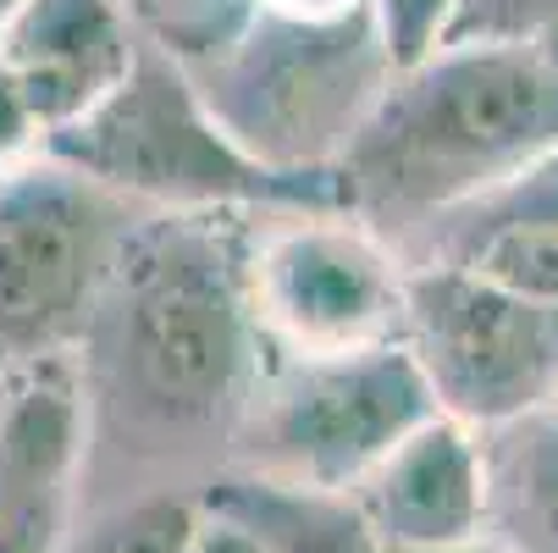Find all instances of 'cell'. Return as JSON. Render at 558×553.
<instances>
[{
	"label": "cell",
	"mask_w": 558,
	"mask_h": 553,
	"mask_svg": "<svg viewBox=\"0 0 558 553\" xmlns=\"http://www.w3.org/2000/svg\"><path fill=\"white\" fill-rule=\"evenodd\" d=\"M17 12V0H0V28H7V17Z\"/></svg>",
	"instance_id": "603a6c76"
},
{
	"label": "cell",
	"mask_w": 558,
	"mask_h": 553,
	"mask_svg": "<svg viewBox=\"0 0 558 553\" xmlns=\"http://www.w3.org/2000/svg\"><path fill=\"white\" fill-rule=\"evenodd\" d=\"M39 161L161 211H343L338 172H271L238 149L161 45H138L133 72L84 122L50 133Z\"/></svg>",
	"instance_id": "3957f363"
},
{
	"label": "cell",
	"mask_w": 558,
	"mask_h": 553,
	"mask_svg": "<svg viewBox=\"0 0 558 553\" xmlns=\"http://www.w3.org/2000/svg\"><path fill=\"white\" fill-rule=\"evenodd\" d=\"M199 515H194V531H189V548L183 553H271L250 526H238L232 515H221V509H205V504H194Z\"/></svg>",
	"instance_id": "ffe728a7"
},
{
	"label": "cell",
	"mask_w": 558,
	"mask_h": 553,
	"mask_svg": "<svg viewBox=\"0 0 558 553\" xmlns=\"http://www.w3.org/2000/svg\"><path fill=\"white\" fill-rule=\"evenodd\" d=\"M260 7L288 12V17H310V23H322V17H343V12L365 7V0H260Z\"/></svg>",
	"instance_id": "44dd1931"
},
{
	"label": "cell",
	"mask_w": 558,
	"mask_h": 553,
	"mask_svg": "<svg viewBox=\"0 0 558 553\" xmlns=\"http://www.w3.org/2000/svg\"><path fill=\"white\" fill-rule=\"evenodd\" d=\"M194 504L250 526L271 553H387L343 493H304L260 477H216Z\"/></svg>",
	"instance_id": "5bb4252c"
},
{
	"label": "cell",
	"mask_w": 558,
	"mask_h": 553,
	"mask_svg": "<svg viewBox=\"0 0 558 553\" xmlns=\"http://www.w3.org/2000/svg\"><path fill=\"white\" fill-rule=\"evenodd\" d=\"M39 149H45V133H39V122L28 117V106H23L17 84L7 77V67H0V178L34 167Z\"/></svg>",
	"instance_id": "d6986e66"
},
{
	"label": "cell",
	"mask_w": 558,
	"mask_h": 553,
	"mask_svg": "<svg viewBox=\"0 0 558 553\" xmlns=\"http://www.w3.org/2000/svg\"><path fill=\"white\" fill-rule=\"evenodd\" d=\"M89 465L77 354L0 376V553H61Z\"/></svg>",
	"instance_id": "9c48e42d"
},
{
	"label": "cell",
	"mask_w": 558,
	"mask_h": 553,
	"mask_svg": "<svg viewBox=\"0 0 558 553\" xmlns=\"http://www.w3.org/2000/svg\"><path fill=\"white\" fill-rule=\"evenodd\" d=\"M398 344L410 349L437 416L504 426L558 393V304H536L459 272H404Z\"/></svg>",
	"instance_id": "52a82bcc"
},
{
	"label": "cell",
	"mask_w": 558,
	"mask_h": 553,
	"mask_svg": "<svg viewBox=\"0 0 558 553\" xmlns=\"http://www.w3.org/2000/svg\"><path fill=\"white\" fill-rule=\"evenodd\" d=\"M343 498L387 553L470 542L482 537V448L459 421L432 416Z\"/></svg>",
	"instance_id": "7c38bea8"
},
{
	"label": "cell",
	"mask_w": 558,
	"mask_h": 553,
	"mask_svg": "<svg viewBox=\"0 0 558 553\" xmlns=\"http://www.w3.org/2000/svg\"><path fill=\"white\" fill-rule=\"evenodd\" d=\"M133 56L122 0H17L0 28V67L45 139L84 122L133 72Z\"/></svg>",
	"instance_id": "8fae6325"
},
{
	"label": "cell",
	"mask_w": 558,
	"mask_h": 553,
	"mask_svg": "<svg viewBox=\"0 0 558 553\" xmlns=\"http://www.w3.org/2000/svg\"><path fill=\"white\" fill-rule=\"evenodd\" d=\"M448 7L453 0H371V17H376V34H381L392 72H410L415 61H426L437 50Z\"/></svg>",
	"instance_id": "ac0fdd59"
},
{
	"label": "cell",
	"mask_w": 558,
	"mask_h": 553,
	"mask_svg": "<svg viewBox=\"0 0 558 553\" xmlns=\"http://www.w3.org/2000/svg\"><path fill=\"white\" fill-rule=\"evenodd\" d=\"M558 149V34L509 50H432L392 72L338 161L343 211L376 232L482 194Z\"/></svg>",
	"instance_id": "7a4b0ae2"
},
{
	"label": "cell",
	"mask_w": 558,
	"mask_h": 553,
	"mask_svg": "<svg viewBox=\"0 0 558 553\" xmlns=\"http://www.w3.org/2000/svg\"><path fill=\"white\" fill-rule=\"evenodd\" d=\"M194 515H199L194 498L149 493V498H133V504L111 509L84 537H66L61 553H183L189 531H194Z\"/></svg>",
	"instance_id": "9a60e30c"
},
{
	"label": "cell",
	"mask_w": 558,
	"mask_h": 553,
	"mask_svg": "<svg viewBox=\"0 0 558 553\" xmlns=\"http://www.w3.org/2000/svg\"><path fill=\"white\" fill-rule=\"evenodd\" d=\"M558 34V0H453L437 50H509Z\"/></svg>",
	"instance_id": "2e32d148"
},
{
	"label": "cell",
	"mask_w": 558,
	"mask_h": 553,
	"mask_svg": "<svg viewBox=\"0 0 558 553\" xmlns=\"http://www.w3.org/2000/svg\"><path fill=\"white\" fill-rule=\"evenodd\" d=\"M128 221L122 200L50 161L0 178V376L84 344Z\"/></svg>",
	"instance_id": "8992f818"
},
{
	"label": "cell",
	"mask_w": 558,
	"mask_h": 553,
	"mask_svg": "<svg viewBox=\"0 0 558 553\" xmlns=\"http://www.w3.org/2000/svg\"><path fill=\"white\" fill-rule=\"evenodd\" d=\"M437 553H498L487 537H470V542H453V548H437Z\"/></svg>",
	"instance_id": "7402d4cb"
},
{
	"label": "cell",
	"mask_w": 558,
	"mask_h": 553,
	"mask_svg": "<svg viewBox=\"0 0 558 553\" xmlns=\"http://www.w3.org/2000/svg\"><path fill=\"white\" fill-rule=\"evenodd\" d=\"M482 537L498 553H558V416L482 432Z\"/></svg>",
	"instance_id": "4fadbf2b"
},
{
	"label": "cell",
	"mask_w": 558,
	"mask_h": 553,
	"mask_svg": "<svg viewBox=\"0 0 558 553\" xmlns=\"http://www.w3.org/2000/svg\"><path fill=\"white\" fill-rule=\"evenodd\" d=\"M244 216H133L84 327V410L133 448L232 437L255 399V288Z\"/></svg>",
	"instance_id": "6da1fadb"
},
{
	"label": "cell",
	"mask_w": 558,
	"mask_h": 553,
	"mask_svg": "<svg viewBox=\"0 0 558 553\" xmlns=\"http://www.w3.org/2000/svg\"><path fill=\"white\" fill-rule=\"evenodd\" d=\"M255 315L282 327L299 354H343L398 338L404 266L349 211H310L271 232L250 261Z\"/></svg>",
	"instance_id": "ba28073f"
},
{
	"label": "cell",
	"mask_w": 558,
	"mask_h": 553,
	"mask_svg": "<svg viewBox=\"0 0 558 553\" xmlns=\"http://www.w3.org/2000/svg\"><path fill=\"white\" fill-rule=\"evenodd\" d=\"M432 416L437 405L410 349L387 338L343 354H299L255 387L232 443L244 477L304 493H349Z\"/></svg>",
	"instance_id": "5b68a950"
},
{
	"label": "cell",
	"mask_w": 558,
	"mask_h": 553,
	"mask_svg": "<svg viewBox=\"0 0 558 553\" xmlns=\"http://www.w3.org/2000/svg\"><path fill=\"white\" fill-rule=\"evenodd\" d=\"M260 0H138L144 23L155 28L149 45H161L172 61H205L216 56L238 28L250 23Z\"/></svg>",
	"instance_id": "e0dca14e"
},
{
	"label": "cell",
	"mask_w": 558,
	"mask_h": 553,
	"mask_svg": "<svg viewBox=\"0 0 558 553\" xmlns=\"http://www.w3.org/2000/svg\"><path fill=\"white\" fill-rule=\"evenodd\" d=\"M183 67V61H178ZM183 77L216 128L271 172H338L343 149L392 84L371 0L343 17H288L255 7L216 56Z\"/></svg>",
	"instance_id": "277c9868"
},
{
	"label": "cell",
	"mask_w": 558,
	"mask_h": 553,
	"mask_svg": "<svg viewBox=\"0 0 558 553\" xmlns=\"http://www.w3.org/2000/svg\"><path fill=\"white\" fill-rule=\"evenodd\" d=\"M404 272H459L487 288L558 304V149L470 194L398 239Z\"/></svg>",
	"instance_id": "30bf717a"
}]
</instances>
